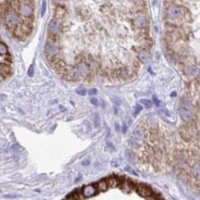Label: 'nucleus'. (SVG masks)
<instances>
[{
	"mask_svg": "<svg viewBox=\"0 0 200 200\" xmlns=\"http://www.w3.org/2000/svg\"><path fill=\"white\" fill-rule=\"evenodd\" d=\"M180 116L185 121H190L193 119V106L189 99L183 98L179 109Z\"/></svg>",
	"mask_w": 200,
	"mask_h": 200,
	"instance_id": "obj_1",
	"label": "nucleus"
},
{
	"mask_svg": "<svg viewBox=\"0 0 200 200\" xmlns=\"http://www.w3.org/2000/svg\"><path fill=\"white\" fill-rule=\"evenodd\" d=\"M19 15L15 10L10 9L5 15V24L7 28H14L19 23Z\"/></svg>",
	"mask_w": 200,
	"mask_h": 200,
	"instance_id": "obj_2",
	"label": "nucleus"
},
{
	"mask_svg": "<svg viewBox=\"0 0 200 200\" xmlns=\"http://www.w3.org/2000/svg\"><path fill=\"white\" fill-rule=\"evenodd\" d=\"M19 10L21 15L24 18H30L31 16L33 15V12H34V9H33L32 4L29 2H26V1L19 4Z\"/></svg>",
	"mask_w": 200,
	"mask_h": 200,
	"instance_id": "obj_3",
	"label": "nucleus"
},
{
	"mask_svg": "<svg viewBox=\"0 0 200 200\" xmlns=\"http://www.w3.org/2000/svg\"><path fill=\"white\" fill-rule=\"evenodd\" d=\"M45 52L50 58L55 57V56L58 53V46H57L56 43L52 41H48V42H46L45 46Z\"/></svg>",
	"mask_w": 200,
	"mask_h": 200,
	"instance_id": "obj_4",
	"label": "nucleus"
},
{
	"mask_svg": "<svg viewBox=\"0 0 200 200\" xmlns=\"http://www.w3.org/2000/svg\"><path fill=\"white\" fill-rule=\"evenodd\" d=\"M167 14L170 19H178V18L181 17L182 10L180 7L172 5V6H170L169 7H168Z\"/></svg>",
	"mask_w": 200,
	"mask_h": 200,
	"instance_id": "obj_5",
	"label": "nucleus"
},
{
	"mask_svg": "<svg viewBox=\"0 0 200 200\" xmlns=\"http://www.w3.org/2000/svg\"><path fill=\"white\" fill-rule=\"evenodd\" d=\"M136 192L139 195H141L143 197H150L152 195V190L148 186L144 185H139L136 186Z\"/></svg>",
	"mask_w": 200,
	"mask_h": 200,
	"instance_id": "obj_6",
	"label": "nucleus"
},
{
	"mask_svg": "<svg viewBox=\"0 0 200 200\" xmlns=\"http://www.w3.org/2000/svg\"><path fill=\"white\" fill-rule=\"evenodd\" d=\"M76 71L79 76H82V77H85L88 73H89V66L87 65L85 62H80L77 64V66L75 68Z\"/></svg>",
	"mask_w": 200,
	"mask_h": 200,
	"instance_id": "obj_7",
	"label": "nucleus"
},
{
	"mask_svg": "<svg viewBox=\"0 0 200 200\" xmlns=\"http://www.w3.org/2000/svg\"><path fill=\"white\" fill-rule=\"evenodd\" d=\"M97 187L94 186L93 185H86L83 188L82 195L85 197H91L97 194Z\"/></svg>",
	"mask_w": 200,
	"mask_h": 200,
	"instance_id": "obj_8",
	"label": "nucleus"
},
{
	"mask_svg": "<svg viewBox=\"0 0 200 200\" xmlns=\"http://www.w3.org/2000/svg\"><path fill=\"white\" fill-rule=\"evenodd\" d=\"M48 31L52 34H58L59 32H60V24L56 21H50L48 25Z\"/></svg>",
	"mask_w": 200,
	"mask_h": 200,
	"instance_id": "obj_9",
	"label": "nucleus"
},
{
	"mask_svg": "<svg viewBox=\"0 0 200 200\" xmlns=\"http://www.w3.org/2000/svg\"><path fill=\"white\" fill-rule=\"evenodd\" d=\"M134 138H135L136 140H143L145 138V132H144V129L142 127L137 126L134 131Z\"/></svg>",
	"mask_w": 200,
	"mask_h": 200,
	"instance_id": "obj_10",
	"label": "nucleus"
},
{
	"mask_svg": "<svg viewBox=\"0 0 200 200\" xmlns=\"http://www.w3.org/2000/svg\"><path fill=\"white\" fill-rule=\"evenodd\" d=\"M185 73L190 76V77H197V76L199 74V69L195 66H190L187 67L185 70Z\"/></svg>",
	"mask_w": 200,
	"mask_h": 200,
	"instance_id": "obj_11",
	"label": "nucleus"
},
{
	"mask_svg": "<svg viewBox=\"0 0 200 200\" xmlns=\"http://www.w3.org/2000/svg\"><path fill=\"white\" fill-rule=\"evenodd\" d=\"M119 186H121V190L123 192H125V193H130V192L133 190V188H134V185L130 181H124V182H122L119 183Z\"/></svg>",
	"mask_w": 200,
	"mask_h": 200,
	"instance_id": "obj_12",
	"label": "nucleus"
},
{
	"mask_svg": "<svg viewBox=\"0 0 200 200\" xmlns=\"http://www.w3.org/2000/svg\"><path fill=\"white\" fill-rule=\"evenodd\" d=\"M134 24L135 26H137L139 28L145 27L146 25V18L143 15L138 16V17L134 19Z\"/></svg>",
	"mask_w": 200,
	"mask_h": 200,
	"instance_id": "obj_13",
	"label": "nucleus"
},
{
	"mask_svg": "<svg viewBox=\"0 0 200 200\" xmlns=\"http://www.w3.org/2000/svg\"><path fill=\"white\" fill-rule=\"evenodd\" d=\"M138 58L142 62H148L150 60V55L145 50H141L138 52Z\"/></svg>",
	"mask_w": 200,
	"mask_h": 200,
	"instance_id": "obj_14",
	"label": "nucleus"
},
{
	"mask_svg": "<svg viewBox=\"0 0 200 200\" xmlns=\"http://www.w3.org/2000/svg\"><path fill=\"white\" fill-rule=\"evenodd\" d=\"M109 185H107V180H102L97 183V189L100 192H105L109 189Z\"/></svg>",
	"mask_w": 200,
	"mask_h": 200,
	"instance_id": "obj_15",
	"label": "nucleus"
},
{
	"mask_svg": "<svg viewBox=\"0 0 200 200\" xmlns=\"http://www.w3.org/2000/svg\"><path fill=\"white\" fill-rule=\"evenodd\" d=\"M10 71H11V69L9 65H7L5 63H0V73L2 75L9 74Z\"/></svg>",
	"mask_w": 200,
	"mask_h": 200,
	"instance_id": "obj_16",
	"label": "nucleus"
},
{
	"mask_svg": "<svg viewBox=\"0 0 200 200\" xmlns=\"http://www.w3.org/2000/svg\"><path fill=\"white\" fill-rule=\"evenodd\" d=\"M107 185H109V187H117L119 185V183H121V182H119V180L118 178H115V177H110L107 180Z\"/></svg>",
	"mask_w": 200,
	"mask_h": 200,
	"instance_id": "obj_17",
	"label": "nucleus"
},
{
	"mask_svg": "<svg viewBox=\"0 0 200 200\" xmlns=\"http://www.w3.org/2000/svg\"><path fill=\"white\" fill-rule=\"evenodd\" d=\"M7 54V47L5 44L0 42V56H5Z\"/></svg>",
	"mask_w": 200,
	"mask_h": 200,
	"instance_id": "obj_18",
	"label": "nucleus"
},
{
	"mask_svg": "<svg viewBox=\"0 0 200 200\" xmlns=\"http://www.w3.org/2000/svg\"><path fill=\"white\" fill-rule=\"evenodd\" d=\"M140 103L142 104V105H144L146 107H152V101L149 99H141L140 100Z\"/></svg>",
	"mask_w": 200,
	"mask_h": 200,
	"instance_id": "obj_19",
	"label": "nucleus"
},
{
	"mask_svg": "<svg viewBox=\"0 0 200 200\" xmlns=\"http://www.w3.org/2000/svg\"><path fill=\"white\" fill-rule=\"evenodd\" d=\"M129 144L133 147H137L138 146V140H136V139L134 138V137H132L129 140Z\"/></svg>",
	"mask_w": 200,
	"mask_h": 200,
	"instance_id": "obj_20",
	"label": "nucleus"
},
{
	"mask_svg": "<svg viewBox=\"0 0 200 200\" xmlns=\"http://www.w3.org/2000/svg\"><path fill=\"white\" fill-rule=\"evenodd\" d=\"M27 73H28V76H30V77H33L34 74V65H31L29 67Z\"/></svg>",
	"mask_w": 200,
	"mask_h": 200,
	"instance_id": "obj_21",
	"label": "nucleus"
},
{
	"mask_svg": "<svg viewBox=\"0 0 200 200\" xmlns=\"http://www.w3.org/2000/svg\"><path fill=\"white\" fill-rule=\"evenodd\" d=\"M76 93H77L78 95H86V90L85 89V88L80 87V88H78L77 90H76Z\"/></svg>",
	"mask_w": 200,
	"mask_h": 200,
	"instance_id": "obj_22",
	"label": "nucleus"
},
{
	"mask_svg": "<svg viewBox=\"0 0 200 200\" xmlns=\"http://www.w3.org/2000/svg\"><path fill=\"white\" fill-rule=\"evenodd\" d=\"M46 9V0H43V3H42V9H41V15H42V16L45 15Z\"/></svg>",
	"mask_w": 200,
	"mask_h": 200,
	"instance_id": "obj_23",
	"label": "nucleus"
},
{
	"mask_svg": "<svg viewBox=\"0 0 200 200\" xmlns=\"http://www.w3.org/2000/svg\"><path fill=\"white\" fill-rule=\"evenodd\" d=\"M95 127L100 126V118L97 114H95Z\"/></svg>",
	"mask_w": 200,
	"mask_h": 200,
	"instance_id": "obj_24",
	"label": "nucleus"
},
{
	"mask_svg": "<svg viewBox=\"0 0 200 200\" xmlns=\"http://www.w3.org/2000/svg\"><path fill=\"white\" fill-rule=\"evenodd\" d=\"M142 110V107L140 106V105H136L135 106V110H134V115H137L140 111Z\"/></svg>",
	"mask_w": 200,
	"mask_h": 200,
	"instance_id": "obj_25",
	"label": "nucleus"
},
{
	"mask_svg": "<svg viewBox=\"0 0 200 200\" xmlns=\"http://www.w3.org/2000/svg\"><path fill=\"white\" fill-rule=\"evenodd\" d=\"M90 101H91V103L93 104L94 106H98V100H97V98H95V97H92Z\"/></svg>",
	"mask_w": 200,
	"mask_h": 200,
	"instance_id": "obj_26",
	"label": "nucleus"
},
{
	"mask_svg": "<svg viewBox=\"0 0 200 200\" xmlns=\"http://www.w3.org/2000/svg\"><path fill=\"white\" fill-rule=\"evenodd\" d=\"M97 90L95 89V88H93V89H90L89 92H88V94H89L90 95H97Z\"/></svg>",
	"mask_w": 200,
	"mask_h": 200,
	"instance_id": "obj_27",
	"label": "nucleus"
},
{
	"mask_svg": "<svg viewBox=\"0 0 200 200\" xmlns=\"http://www.w3.org/2000/svg\"><path fill=\"white\" fill-rule=\"evenodd\" d=\"M153 100H154V103L156 104V106H159V100L157 97H153Z\"/></svg>",
	"mask_w": 200,
	"mask_h": 200,
	"instance_id": "obj_28",
	"label": "nucleus"
},
{
	"mask_svg": "<svg viewBox=\"0 0 200 200\" xmlns=\"http://www.w3.org/2000/svg\"><path fill=\"white\" fill-rule=\"evenodd\" d=\"M125 170H129V172H131V173H133V174H136V173H135V172H134V171L133 170H132V169H131V168H130V167H126V168H125Z\"/></svg>",
	"mask_w": 200,
	"mask_h": 200,
	"instance_id": "obj_29",
	"label": "nucleus"
},
{
	"mask_svg": "<svg viewBox=\"0 0 200 200\" xmlns=\"http://www.w3.org/2000/svg\"><path fill=\"white\" fill-rule=\"evenodd\" d=\"M107 146H109V147H110V148L112 149V150H114V146L110 142H107Z\"/></svg>",
	"mask_w": 200,
	"mask_h": 200,
	"instance_id": "obj_30",
	"label": "nucleus"
},
{
	"mask_svg": "<svg viewBox=\"0 0 200 200\" xmlns=\"http://www.w3.org/2000/svg\"><path fill=\"white\" fill-rule=\"evenodd\" d=\"M6 98V95H0V101H2V100H4Z\"/></svg>",
	"mask_w": 200,
	"mask_h": 200,
	"instance_id": "obj_31",
	"label": "nucleus"
},
{
	"mask_svg": "<svg viewBox=\"0 0 200 200\" xmlns=\"http://www.w3.org/2000/svg\"><path fill=\"white\" fill-rule=\"evenodd\" d=\"M4 79H5V77H4V75H2L1 73H0V83L4 81Z\"/></svg>",
	"mask_w": 200,
	"mask_h": 200,
	"instance_id": "obj_32",
	"label": "nucleus"
},
{
	"mask_svg": "<svg viewBox=\"0 0 200 200\" xmlns=\"http://www.w3.org/2000/svg\"><path fill=\"white\" fill-rule=\"evenodd\" d=\"M90 163V161L89 160H86V161H83V165H85V166H86V165H88V164Z\"/></svg>",
	"mask_w": 200,
	"mask_h": 200,
	"instance_id": "obj_33",
	"label": "nucleus"
},
{
	"mask_svg": "<svg viewBox=\"0 0 200 200\" xmlns=\"http://www.w3.org/2000/svg\"><path fill=\"white\" fill-rule=\"evenodd\" d=\"M122 132L123 133H126V125L125 124H123V126H122Z\"/></svg>",
	"mask_w": 200,
	"mask_h": 200,
	"instance_id": "obj_34",
	"label": "nucleus"
},
{
	"mask_svg": "<svg viewBox=\"0 0 200 200\" xmlns=\"http://www.w3.org/2000/svg\"><path fill=\"white\" fill-rule=\"evenodd\" d=\"M175 95H176V93H175V92H173V93H171L170 97H175Z\"/></svg>",
	"mask_w": 200,
	"mask_h": 200,
	"instance_id": "obj_35",
	"label": "nucleus"
},
{
	"mask_svg": "<svg viewBox=\"0 0 200 200\" xmlns=\"http://www.w3.org/2000/svg\"><path fill=\"white\" fill-rule=\"evenodd\" d=\"M53 1H54V2H57V3H58V2H60L61 0H53Z\"/></svg>",
	"mask_w": 200,
	"mask_h": 200,
	"instance_id": "obj_36",
	"label": "nucleus"
},
{
	"mask_svg": "<svg viewBox=\"0 0 200 200\" xmlns=\"http://www.w3.org/2000/svg\"><path fill=\"white\" fill-rule=\"evenodd\" d=\"M133 1H134V2H140V1H142V0H133Z\"/></svg>",
	"mask_w": 200,
	"mask_h": 200,
	"instance_id": "obj_37",
	"label": "nucleus"
}]
</instances>
